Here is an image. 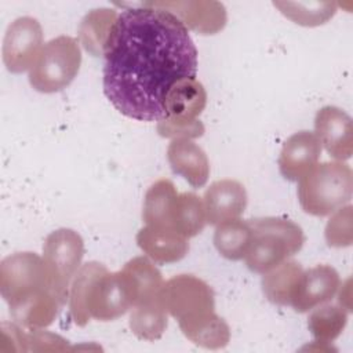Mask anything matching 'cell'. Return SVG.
<instances>
[{
  "instance_id": "13",
  "label": "cell",
  "mask_w": 353,
  "mask_h": 353,
  "mask_svg": "<svg viewBox=\"0 0 353 353\" xmlns=\"http://www.w3.org/2000/svg\"><path fill=\"white\" fill-rule=\"evenodd\" d=\"M207 223L219 225L239 218L247 207V192L236 179H219L212 182L203 196Z\"/></svg>"
},
{
  "instance_id": "9",
  "label": "cell",
  "mask_w": 353,
  "mask_h": 353,
  "mask_svg": "<svg viewBox=\"0 0 353 353\" xmlns=\"http://www.w3.org/2000/svg\"><path fill=\"white\" fill-rule=\"evenodd\" d=\"M83 256L84 241L73 229H57L44 240L43 258L50 269L54 291L63 305L69 299L70 283L81 268Z\"/></svg>"
},
{
  "instance_id": "14",
  "label": "cell",
  "mask_w": 353,
  "mask_h": 353,
  "mask_svg": "<svg viewBox=\"0 0 353 353\" xmlns=\"http://www.w3.org/2000/svg\"><path fill=\"white\" fill-rule=\"evenodd\" d=\"M339 284V274L330 265H316L303 270L291 306L295 312L306 313L330 302L338 292Z\"/></svg>"
},
{
  "instance_id": "7",
  "label": "cell",
  "mask_w": 353,
  "mask_h": 353,
  "mask_svg": "<svg viewBox=\"0 0 353 353\" xmlns=\"http://www.w3.org/2000/svg\"><path fill=\"white\" fill-rule=\"evenodd\" d=\"M81 65L79 41L70 36L51 39L29 70V84L43 94H52L66 88L77 76Z\"/></svg>"
},
{
  "instance_id": "25",
  "label": "cell",
  "mask_w": 353,
  "mask_h": 353,
  "mask_svg": "<svg viewBox=\"0 0 353 353\" xmlns=\"http://www.w3.org/2000/svg\"><path fill=\"white\" fill-rule=\"evenodd\" d=\"M123 269L127 272L135 287L137 305L159 299L164 280L152 259L148 256H135L130 259Z\"/></svg>"
},
{
  "instance_id": "21",
  "label": "cell",
  "mask_w": 353,
  "mask_h": 353,
  "mask_svg": "<svg viewBox=\"0 0 353 353\" xmlns=\"http://www.w3.org/2000/svg\"><path fill=\"white\" fill-rule=\"evenodd\" d=\"M63 303L52 290L40 292L39 295L10 309L17 324L28 330L44 328L52 324Z\"/></svg>"
},
{
  "instance_id": "10",
  "label": "cell",
  "mask_w": 353,
  "mask_h": 353,
  "mask_svg": "<svg viewBox=\"0 0 353 353\" xmlns=\"http://www.w3.org/2000/svg\"><path fill=\"white\" fill-rule=\"evenodd\" d=\"M43 29L33 17H19L12 21L3 40V62L8 72L30 70L43 48Z\"/></svg>"
},
{
  "instance_id": "3",
  "label": "cell",
  "mask_w": 353,
  "mask_h": 353,
  "mask_svg": "<svg viewBox=\"0 0 353 353\" xmlns=\"http://www.w3.org/2000/svg\"><path fill=\"white\" fill-rule=\"evenodd\" d=\"M252 229L250 248L244 256L254 273H266L301 251L305 236L302 228L284 218L263 216L248 219Z\"/></svg>"
},
{
  "instance_id": "17",
  "label": "cell",
  "mask_w": 353,
  "mask_h": 353,
  "mask_svg": "<svg viewBox=\"0 0 353 353\" xmlns=\"http://www.w3.org/2000/svg\"><path fill=\"white\" fill-rule=\"evenodd\" d=\"M137 244L156 263H174L183 259L189 251L188 239L170 229L145 225L137 233Z\"/></svg>"
},
{
  "instance_id": "6",
  "label": "cell",
  "mask_w": 353,
  "mask_h": 353,
  "mask_svg": "<svg viewBox=\"0 0 353 353\" xmlns=\"http://www.w3.org/2000/svg\"><path fill=\"white\" fill-rule=\"evenodd\" d=\"M214 291L204 280L193 274H176L164 281L159 299L165 312L185 330L215 313Z\"/></svg>"
},
{
  "instance_id": "18",
  "label": "cell",
  "mask_w": 353,
  "mask_h": 353,
  "mask_svg": "<svg viewBox=\"0 0 353 353\" xmlns=\"http://www.w3.org/2000/svg\"><path fill=\"white\" fill-rule=\"evenodd\" d=\"M119 14L113 8H95L79 25V43L92 57H105Z\"/></svg>"
},
{
  "instance_id": "12",
  "label": "cell",
  "mask_w": 353,
  "mask_h": 353,
  "mask_svg": "<svg viewBox=\"0 0 353 353\" xmlns=\"http://www.w3.org/2000/svg\"><path fill=\"white\" fill-rule=\"evenodd\" d=\"M153 6L172 12L186 28L200 34L221 32L228 21L226 8L219 1L188 0V1H150Z\"/></svg>"
},
{
  "instance_id": "19",
  "label": "cell",
  "mask_w": 353,
  "mask_h": 353,
  "mask_svg": "<svg viewBox=\"0 0 353 353\" xmlns=\"http://www.w3.org/2000/svg\"><path fill=\"white\" fill-rule=\"evenodd\" d=\"M303 269L296 261H284L272 270L263 273L262 291L266 299L274 305L291 306Z\"/></svg>"
},
{
  "instance_id": "15",
  "label": "cell",
  "mask_w": 353,
  "mask_h": 353,
  "mask_svg": "<svg viewBox=\"0 0 353 353\" xmlns=\"http://www.w3.org/2000/svg\"><path fill=\"white\" fill-rule=\"evenodd\" d=\"M321 143L314 132L298 131L283 145L279 156L280 174L288 181H299L319 161Z\"/></svg>"
},
{
  "instance_id": "23",
  "label": "cell",
  "mask_w": 353,
  "mask_h": 353,
  "mask_svg": "<svg viewBox=\"0 0 353 353\" xmlns=\"http://www.w3.org/2000/svg\"><path fill=\"white\" fill-rule=\"evenodd\" d=\"M252 239V229L248 221L240 218L225 221L216 225L214 245L216 251L229 261L244 259Z\"/></svg>"
},
{
  "instance_id": "1",
  "label": "cell",
  "mask_w": 353,
  "mask_h": 353,
  "mask_svg": "<svg viewBox=\"0 0 353 353\" xmlns=\"http://www.w3.org/2000/svg\"><path fill=\"white\" fill-rule=\"evenodd\" d=\"M196 74V46L172 12L143 3L119 14L105 52L103 92L121 114L159 121L167 91Z\"/></svg>"
},
{
  "instance_id": "8",
  "label": "cell",
  "mask_w": 353,
  "mask_h": 353,
  "mask_svg": "<svg viewBox=\"0 0 353 353\" xmlns=\"http://www.w3.org/2000/svg\"><path fill=\"white\" fill-rule=\"evenodd\" d=\"M48 290L54 291L52 277L36 252H15L0 262V292L10 309Z\"/></svg>"
},
{
  "instance_id": "30",
  "label": "cell",
  "mask_w": 353,
  "mask_h": 353,
  "mask_svg": "<svg viewBox=\"0 0 353 353\" xmlns=\"http://www.w3.org/2000/svg\"><path fill=\"white\" fill-rule=\"evenodd\" d=\"M28 332V346L29 350L33 352H63L68 350V341L57 334H52L50 331H44L43 328L37 330H29Z\"/></svg>"
},
{
  "instance_id": "29",
  "label": "cell",
  "mask_w": 353,
  "mask_h": 353,
  "mask_svg": "<svg viewBox=\"0 0 353 353\" xmlns=\"http://www.w3.org/2000/svg\"><path fill=\"white\" fill-rule=\"evenodd\" d=\"M352 205H343L332 212L325 225V241L330 247H347L353 241Z\"/></svg>"
},
{
  "instance_id": "24",
  "label": "cell",
  "mask_w": 353,
  "mask_h": 353,
  "mask_svg": "<svg viewBox=\"0 0 353 353\" xmlns=\"http://www.w3.org/2000/svg\"><path fill=\"white\" fill-rule=\"evenodd\" d=\"M128 324L137 338L156 341L160 339L167 330L168 313L160 303V299H154L134 306Z\"/></svg>"
},
{
  "instance_id": "16",
  "label": "cell",
  "mask_w": 353,
  "mask_h": 353,
  "mask_svg": "<svg viewBox=\"0 0 353 353\" xmlns=\"http://www.w3.org/2000/svg\"><path fill=\"white\" fill-rule=\"evenodd\" d=\"M171 170L193 188H203L210 176V161L205 152L192 139H172L167 149Z\"/></svg>"
},
{
  "instance_id": "20",
  "label": "cell",
  "mask_w": 353,
  "mask_h": 353,
  "mask_svg": "<svg viewBox=\"0 0 353 353\" xmlns=\"http://www.w3.org/2000/svg\"><path fill=\"white\" fill-rule=\"evenodd\" d=\"M176 196L178 192L172 181L161 178L152 183L143 199L142 219L145 225L172 230L171 215Z\"/></svg>"
},
{
  "instance_id": "11",
  "label": "cell",
  "mask_w": 353,
  "mask_h": 353,
  "mask_svg": "<svg viewBox=\"0 0 353 353\" xmlns=\"http://www.w3.org/2000/svg\"><path fill=\"white\" fill-rule=\"evenodd\" d=\"M314 134L321 146L338 161L353 153V124L350 116L336 106L321 108L314 117Z\"/></svg>"
},
{
  "instance_id": "26",
  "label": "cell",
  "mask_w": 353,
  "mask_h": 353,
  "mask_svg": "<svg viewBox=\"0 0 353 353\" xmlns=\"http://www.w3.org/2000/svg\"><path fill=\"white\" fill-rule=\"evenodd\" d=\"M307 327L314 336V342L328 343L336 339L347 323L345 307L336 305H324L312 309Z\"/></svg>"
},
{
  "instance_id": "4",
  "label": "cell",
  "mask_w": 353,
  "mask_h": 353,
  "mask_svg": "<svg viewBox=\"0 0 353 353\" xmlns=\"http://www.w3.org/2000/svg\"><path fill=\"white\" fill-rule=\"evenodd\" d=\"M353 172L343 161L316 164L298 183L302 210L314 216H327L346 205L352 199Z\"/></svg>"
},
{
  "instance_id": "31",
  "label": "cell",
  "mask_w": 353,
  "mask_h": 353,
  "mask_svg": "<svg viewBox=\"0 0 353 353\" xmlns=\"http://www.w3.org/2000/svg\"><path fill=\"white\" fill-rule=\"evenodd\" d=\"M1 352H28V332L14 323H1Z\"/></svg>"
},
{
  "instance_id": "28",
  "label": "cell",
  "mask_w": 353,
  "mask_h": 353,
  "mask_svg": "<svg viewBox=\"0 0 353 353\" xmlns=\"http://www.w3.org/2000/svg\"><path fill=\"white\" fill-rule=\"evenodd\" d=\"M182 334L194 345L212 350L225 347L230 341V328L216 313L185 330Z\"/></svg>"
},
{
  "instance_id": "27",
  "label": "cell",
  "mask_w": 353,
  "mask_h": 353,
  "mask_svg": "<svg viewBox=\"0 0 353 353\" xmlns=\"http://www.w3.org/2000/svg\"><path fill=\"white\" fill-rule=\"evenodd\" d=\"M274 7L292 22L302 26H319L331 19L336 12L334 1H274Z\"/></svg>"
},
{
  "instance_id": "5",
  "label": "cell",
  "mask_w": 353,
  "mask_h": 353,
  "mask_svg": "<svg viewBox=\"0 0 353 353\" xmlns=\"http://www.w3.org/2000/svg\"><path fill=\"white\" fill-rule=\"evenodd\" d=\"M207 103L204 85L196 79L176 81L163 101V117L157 121V132L170 139H194L204 134L197 119Z\"/></svg>"
},
{
  "instance_id": "2",
  "label": "cell",
  "mask_w": 353,
  "mask_h": 353,
  "mask_svg": "<svg viewBox=\"0 0 353 353\" xmlns=\"http://www.w3.org/2000/svg\"><path fill=\"white\" fill-rule=\"evenodd\" d=\"M69 312L76 325L91 319L113 321L137 305L135 287L124 269L109 272L103 263L81 265L69 288Z\"/></svg>"
},
{
  "instance_id": "22",
  "label": "cell",
  "mask_w": 353,
  "mask_h": 353,
  "mask_svg": "<svg viewBox=\"0 0 353 353\" xmlns=\"http://www.w3.org/2000/svg\"><path fill=\"white\" fill-rule=\"evenodd\" d=\"M205 223L203 200L193 192L178 193L171 215V229L189 240L201 233Z\"/></svg>"
}]
</instances>
